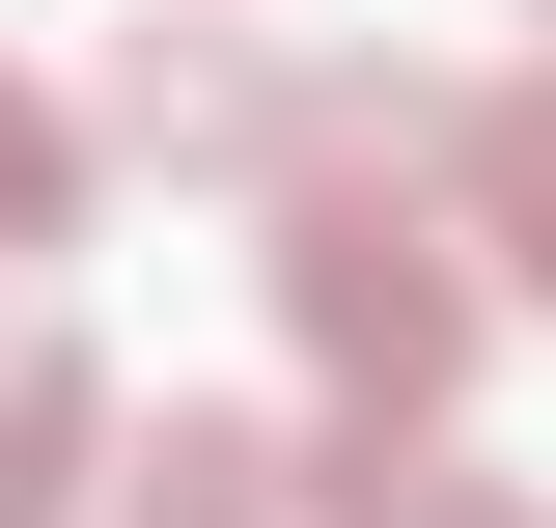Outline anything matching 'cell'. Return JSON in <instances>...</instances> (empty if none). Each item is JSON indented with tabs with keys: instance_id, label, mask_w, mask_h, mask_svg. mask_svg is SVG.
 Returning a JSON list of instances; mask_svg holds the SVG:
<instances>
[{
	"instance_id": "cell-7",
	"label": "cell",
	"mask_w": 556,
	"mask_h": 528,
	"mask_svg": "<svg viewBox=\"0 0 556 528\" xmlns=\"http://www.w3.org/2000/svg\"><path fill=\"white\" fill-rule=\"evenodd\" d=\"M84 167H112V139H84L56 84H0V278H56V251H84Z\"/></svg>"
},
{
	"instance_id": "cell-6",
	"label": "cell",
	"mask_w": 556,
	"mask_h": 528,
	"mask_svg": "<svg viewBox=\"0 0 556 528\" xmlns=\"http://www.w3.org/2000/svg\"><path fill=\"white\" fill-rule=\"evenodd\" d=\"M112 528H306V445H278V417H167V445L112 473Z\"/></svg>"
},
{
	"instance_id": "cell-5",
	"label": "cell",
	"mask_w": 556,
	"mask_h": 528,
	"mask_svg": "<svg viewBox=\"0 0 556 528\" xmlns=\"http://www.w3.org/2000/svg\"><path fill=\"white\" fill-rule=\"evenodd\" d=\"M445 223H473L501 306H556V56H501L473 112H445Z\"/></svg>"
},
{
	"instance_id": "cell-8",
	"label": "cell",
	"mask_w": 556,
	"mask_h": 528,
	"mask_svg": "<svg viewBox=\"0 0 556 528\" xmlns=\"http://www.w3.org/2000/svg\"><path fill=\"white\" fill-rule=\"evenodd\" d=\"M529 28H556V0H529Z\"/></svg>"
},
{
	"instance_id": "cell-1",
	"label": "cell",
	"mask_w": 556,
	"mask_h": 528,
	"mask_svg": "<svg viewBox=\"0 0 556 528\" xmlns=\"http://www.w3.org/2000/svg\"><path fill=\"white\" fill-rule=\"evenodd\" d=\"M278 334H306V390L334 417H445L473 390V223H445V167H278Z\"/></svg>"
},
{
	"instance_id": "cell-2",
	"label": "cell",
	"mask_w": 556,
	"mask_h": 528,
	"mask_svg": "<svg viewBox=\"0 0 556 528\" xmlns=\"http://www.w3.org/2000/svg\"><path fill=\"white\" fill-rule=\"evenodd\" d=\"M278 28H223V0H139L112 28V84H84V139H112V167H278Z\"/></svg>"
},
{
	"instance_id": "cell-3",
	"label": "cell",
	"mask_w": 556,
	"mask_h": 528,
	"mask_svg": "<svg viewBox=\"0 0 556 528\" xmlns=\"http://www.w3.org/2000/svg\"><path fill=\"white\" fill-rule=\"evenodd\" d=\"M112 473H139V417H112V362H84V306L0 278V528H112Z\"/></svg>"
},
{
	"instance_id": "cell-4",
	"label": "cell",
	"mask_w": 556,
	"mask_h": 528,
	"mask_svg": "<svg viewBox=\"0 0 556 528\" xmlns=\"http://www.w3.org/2000/svg\"><path fill=\"white\" fill-rule=\"evenodd\" d=\"M306 528H556V473L445 445V417H334V445H306Z\"/></svg>"
}]
</instances>
